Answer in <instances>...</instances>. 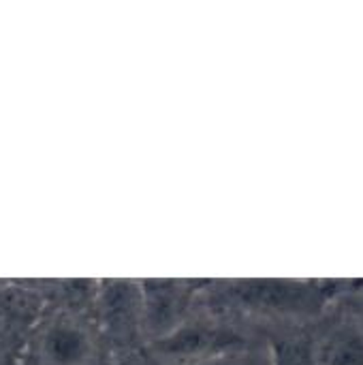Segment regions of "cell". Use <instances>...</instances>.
Instances as JSON below:
<instances>
[{"instance_id":"6da1fadb","label":"cell","mask_w":363,"mask_h":365,"mask_svg":"<svg viewBox=\"0 0 363 365\" xmlns=\"http://www.w3.org/2000/svg\"><path fill=\"white\" fill-rule=\"evenodd\" d=\"M317 365H363V331L340 329L317 342Z\"/></svg>"},{"instance_id":"7a4b0ae2","label":"cell","mask_w":363,"mask_h":365,"mask_svg":"<svg viewBox=\"0 0 363 365\" xmlns=\"http://www.w3.org/2000/svg\"><path fill=\"white\" fill-rule=\"evenodd\" d=\"M240 293L244 299L265 308L293 310L306 302L310 291L304 289L302 284H291V282H252Z\"/></svg>"},{"instance_id":"3957f363","label":"cell","mask_w":363,"mask_h":365,"mask_svg":"<svg viewBox=\"0 0 363 365\" xmlns=\"http://www.w3.org/2000/svg\"><path fill=\"white\" fill-rule=\"evenodd\" d=\"M45 351L56 364L75 365L86 357L88 340L75 327H53L45 338Z\"/></svg>"},{"instance_id":"277c9868","label":"cell","mask_w":363,"mask_h":365,"mask_svg":"<svg viewBox=\"0 0 363 365\" xmlns=\"http://www.w3.org/2000/svg\"><path fill=\"white\" fill-rule=\"evenodd\" d=\"M274 365H317V342L306 336H291L276 344Z\"/></svg>"},{"instance_id":"5b68a950","label":"cell","mask_w":363,"mask_h":365,"mask_svg":"<svg viewBox=\"0 0 363 365\" xmlns=\"http://www.w3.org/2000/svg\"><path fill=\"white\" fill-rule=\"evenodd\" d=\"M357 312H359V317L363 319V291L359 293V297H357Z\"/></svg>"}]
</instances>
